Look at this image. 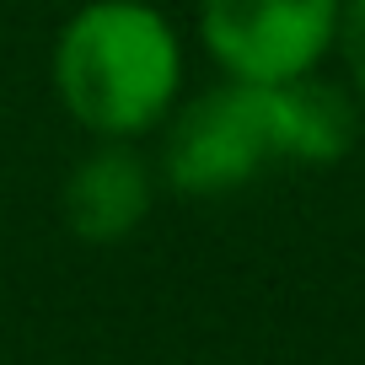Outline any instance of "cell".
Wrapping results in <instances>:
<instances>
[{
  "label": "cell",
  "instance_id": "cell-1",
  "mask_svg": "<svg viewBox=\"0 0 365 365\" xmlns=\"http://www.w3.org/2000/svg\"><path fill=\"white\" fill-rule=\"evenodd\" d=\"M156 178L172 194L220 199L269 167H333L354 145V108L317 76L285 86L226 81L167 113L156 129Z\"/></svg>",
  "mask_w": 365,
  "mask_h": 365
},
{
  "label": "cell",
  "instance_id": "cell-2",
  "mask_svg": "<svg viewBox=\"0 0 365 365\" xmlns=\"http://www.w3.org/2000/svg\"><path fill=\"white\" fill-rule=\"evenodd\" d=\"M48 86L91 140H145L182 103V38L150 0H86L59 22Z\"/></svg>",
  "mask_w": 365,
  "mask_h": 365
},
{
  "label": "cell",
  "instance_id": "cell-3",
  "mask_svg": "<svg viewBox=\"0 0 365 365\" xmlns=\"http://www.w3.org/2000/svg\"><path fill=\"white\" fill-rule=\"evenodd\" d=\"M344 0H199V43L226 81L285 86L333 54Z\"/></svg>",
  "mask_w": 365,
  "mask_h": 365
},
{
  "label": "cell",
  "instance_id": "cell-4",
  "mask_svg": "<svg viewBox=\"0 0 365 365\" xmlns=\"http://www.w3.org/2000/svg\"><path fill=\"white\" fill-rule=\"evenodd\" d=\"M156 188V161L140 150V140H91L59 182V220L86 247H118L145 226Z\"/></svg>",
  "mask_w": 365,
  "mask_h": 365
},
{
  "label": "cell",
  "instance_id": "cell-5",
  "mask_svg": "<svg viewBox=\"0 0 365 365\" xmlns=\"http://www.w3.org/2000/svg\"><path fill=\"white\" fill-rule=\"evenodd\" d=\"M333 48H339L344 70H349L354 97L365 103V0H344V11H339V38H333Z\"/></svg>",
  "mask_w": 365,
  "mask_h": 365
}]
</instances>
